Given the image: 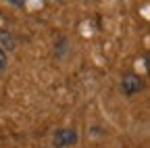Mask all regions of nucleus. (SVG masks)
<instances>
[{"instance_id":"f257e3e1","label":"nucleus","mask_w":150,"mask_h":148,"mask_svg":"<svg viewBox=\"0 0 150 148\" xmlns=\"http://www.w3.org/2000/svg\"><path fill=\"white\" fill-rule=\"evenodd\" d=\"M144 90V79L140 75H136V73H125V75L121 77V92L127 96H134V94H140V92Z\"/></svg>"},{"instance_id":"f03ea898","label":"nucleus","mask_w":150,"mask_h":148,"mask_svg":"<svg viewBox=\"0 0 150 148\" xmlns=\"http://www.w3.org/2000/svg\"><path fill=\"white\" fill-rule=\"evenodd\" d=\"M77 132L75 129H69V127H63V129H56L54 136H52V146L54 148H67V146H73L77 142Z\"/></svg>"},{"instance_id":"7ed1b4c3","label":"nucleus","mask_w":150,"mask_h":148,"mask_svg":"<svg viewBox=\"0 0 150 148\" xmlns=\"http://www.w3.org/2000/svg\"><path fill=\"white\" fill-rule=\"evenodd\" d=\"M4 67H6V52L0 46V71H4Z\"/></svg>"},{"instance_id":"20e7f679","label":"nucleus","mask_w":150,"mask_h":148,"mask_svg":"<svg viewBox=\"0 0 150 148\" xmlns=\"http://www.w3.org/2000/svg\"><path fill=\"white\" fill-rule=\"evenodd\" d=\"M6 2H11V4H13V6H17V8H21L25 0H6Z\"/></svg>"}]
</instances>
